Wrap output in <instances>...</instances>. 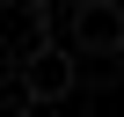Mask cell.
I'll use <instances>...</instances> for the list:
<instances>
[{
	"instance_id": "6da1fadb",
	"label": "cell",
	"mask_w": 124,
	"mask_h": 117,
	"mask_svg": "<svg viewBox=\"0 0 124 117\" xmlns=\"http://www.w3.org/2000/svg\"><path fill=\"white\" fill-rule=\"evenodd\" d=\"M15 81H22V102H66L80 88V58L51 37V44H37V51L15 58Z\"/></svg>"
},
{
	"instance_id": "7a4b0ae2",
	"label": "cell",
	"mask_w": 124,
	"mask_h": 117,
	"mask_svg": "<svg viewBox=\"0 0 124 117\" xmlns=\"http://www.w3.org/2000/svg\"><path fill=\"white\" fill-rule=\"evenodd\" d=\"M73 58L88 51V58H109V51H124V8L117 0H73V44H66Z\"/></svg>"
},
{
	"instance_id": "277c9868",
	"label": "cell",
	"mask_w": 124,
	"mask_h": 117,
	"mask_svg": "<svg viewBox=\"0 0 124 117\" xmlns=\"http://www.w3.org/2000/svg\"><path fill=\"white\" fill-rule=\"evenodd\" d=\"M22 8H29V15H51V8H58V0H22Z\"/></svg>"
},
{
	"instance_id": "3957f363",
	"label": "cell",
	"mask_w": 124,
	"mask_h": 117,
	"mask_svg": "<svg viewBox=\"0 0 124 117\" xmlns=\"http://www.w3.org/2000/svg\"><path fill=\"white\" fill-rule=\"evenodd\" d=\"M15 110H29V102H22V81H15V58L0 51V117H15Z\"/></svg>"
}]
</instances>
